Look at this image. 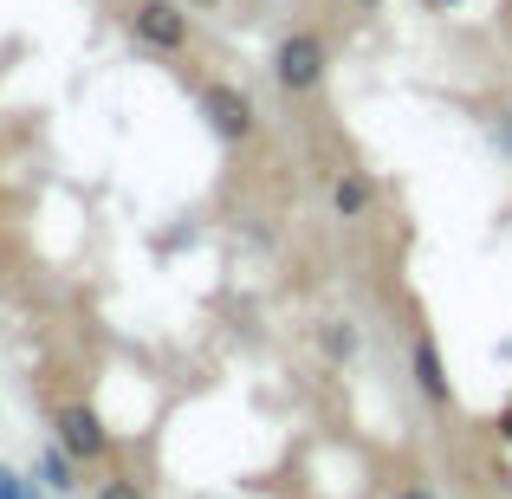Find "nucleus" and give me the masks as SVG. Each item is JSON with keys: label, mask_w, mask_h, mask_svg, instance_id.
Instances as JSON below:
<instances>
[{"label": "nucleus", "mask_w": 512, "mask_h": 499, "mask_svg": "<svg viewBox=\"0 0 512 499\" xmlns=\"http://www.w3.org/2000/svg\"><path fill=\"white\" fill-rule=\"evenodd\" d=\"M325 72H331V46L305 26V33H286L279 39V52H273V78H279V91H292V98H312L318 85H325Z\"/></svg>", "instance_id": "nucleus-1"}, {"label": "nucleus", "mask_w": 512, "mask_h": 499, "mask_svg": "<svg viewBox=\"0 0 512 499\" xmlns=\"http://www.w3.org/2000/svg\"><path fill=\"white\" fill-rule=\"evenodd\" d=\"M201 117H208V130L221 143H247L253 124H260V111H253V98L240 85H227V78H208L201 85Z\"/></svg>", "instance_id": "nucleus-2"}, {"label": "nucleus", "mask_w": 512, "mask_h": 499, "mask_svg": "<svg viewBox=\"0 0 512 499\" xmlns=\"http://www.w3.org/2000/svg\"><path fill=\"white\" fill-rule=\"evenodd\" d=\"M52 435H59V448L72 461H104L111 454V428H104V415L91 402H59L52 409Z\"/></svg>", "instance_id": "nucleus-3"}, {"label": "nucleus", "mask_w": 512, "mask_h": 499, "mask_svg": "<svg viewBox=\"0 0 512 499\" xmlns=\"http://www.w3.org/2000/svg\"><path fill=\"white\" fill-rule=\"evenodd\" d=\"M130 33L143 39L150 52H188V13H182V0H137L130 7Z\"/></svg>", "instance_id": "nucleus-4"}, {"label": "nucleus", "mask_w": 512, "mask_h": 499, "mask_svg": "<svg viewBox=\"0 0 512 499\" xmlns=\"http://www.w3.org/2000/svg\"><path fill=\"white\" fill-rule=\"evenodd\" d=\"M409 376H415V389H422L435 409H448V402H454V383H448V363H441L435 331H415L409 337Z\"/></svg>", "instance_id": "nucleus-5"}, {"label": "nucleus", "mask_w": 512, "mask_h": 499, "mask_svg": "<svg viewBox=\"0 0 512 499\" xmlns=\"http://www.w3.org/2000/svg\"><path fill=\"white\" fill-rule=\"evenodd\" d=\"M370 208H376V182H370V169H344L338 182H331V214H338V221H363Z\"/></svg>", "instance_id": "nucleus-6"}, {"label": "nucleus", "mask_w": 512, "mask_h": 499, "mask_svg": "<svg viewBox=\"0 0 512 499\" xmlns=\"http://www.w3.org/2000/svg\"><path fill=\"white\" fill-rule=\"evenodd\" d=\"M39 487H46V493H72V487H78V461L59 448V441L39 454Z\"/></svg>", "instance_id": "nucleus-7"}, {"label": "nucleus", "mask_w": 512, "mask_h": 499, "mask_svg": "<svg viewBox=\"0 0 512 499\" xmlns=\"http://www.w3.org/2000/svg\"><path fill=\"white\" fill-rule=\"evenodd\" d=\"M46 487H39V480H26V474H13L7 461H0V499H39Z\"/></svg>", "instance_id": "nucleus-8"}, {"label": "nucleus", "mask_w": 512, "mask_h": 499, "mask_svg": "<svg viewBox=\"0 0 512 499\" xmlns=\"http://www.w3.org/2000/svg\"><path fill=\"white\" fill-rule=\"evenodd\" d=\"M91 499H143V487H137V480H124V474H111Z\"/></svg>", "instance_id": "nucleus-9"}, {"label": "nucleus", "mask_w": 512, "mask_h": 499, "mask_svg": "<svg viewBox=\"0 0 512 499\" xmlns=\"http://www.w3.org/2000/svg\"><path fill=\"white\" fill-rule=\"evenodd\" d=\"M487 124H493V143H500V150L512 156V104H500V111H493Z\"/></svg>", "instance_id": "nucleus-10"}, {"label": "nucleus", "mask_w": 512, "mask_h": 499, "mask_svg": "<svg viewBox=\"0 0 512 499\" xmlns=\"http://www.w3.org/2000/svg\"><path fill=\"white\" fill-rule=\"evenodd\" d=\"M493 428H500V441H506V448H512V402H506V409H500V422H493Z\"/></svg>", "instance_id": "nucleus-11"}, {"label": "nucleus", "mask_w": 512, "mask_h": 499, "mask_svg": "<svg viewBox=\"0 0 512 499\" xmlns=\"http://www.w3.org/2000/svg\"><path fill=\"white\" fill-rule=\"evenodd\" d=\"M396 499H435V493H428V487H402Z\"/></svg>", "instance_id": "nucleus-12"}, {"label": "nucleus", "mask_w": 512, "mask_h": 499, "mask_svg": "<svg viewBox=\"0 0 512 499\" xmlns=\"http://www.w3.org/2000/svg\"><path fill=\"white\" fill-rule=\"evenodd\" d=\"M428 7H441V13H448V7H461V0H428Z\"/></svg>", "instance_id": "nucleus-13"}, {"label": "nucleus", "mask_w": 512, "mask_h": 499, "mask_svg": "<svg viewBox=\"0 0 512 499\" xmlns=\"http://www.w3.org/2000/svg\"><path fill=\"white\" fill-rule=\"evenodd\" d=\"M182 7H221V0H182Z\"/></svg>", "instance_id": "nucleus-14"}, {"label": "nucleus", "mask_w": 512, "mask_h": 499, "mask_svg": "<svg viewBox=\"0 0 512 499\" xmlns=\"http://www.w3.org/2000/svg\"><path fill=\"white\" fill-rule=\"evenodd\" d=\"M357 7H376V0H357Z\"/></svg>", "instance_id": "nucleus-15"}]
</instances>
